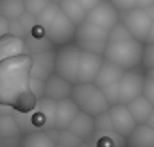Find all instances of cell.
I'll return each mask as SVG.
<instances>
[{
  "mask_svg": "<svg viewBox=\"0 0 154 147\" xmlns=\"http://www.w3.org/2000/svg\"><path fill=\"white\" fill-rule=\"evenodd\" d=\"M31 56L20 54L0 61V104L13 106L20 113H31L36 97L29 90Z\"/></svg>",
  "mask_w": 154,
  "mask_h": 147,
  "instance_id": "cell-1",
  "label": "cell"
},
{
  "mask_svg": "<svg viewBox=\"0 0 154 147\" xmlns=\"http://www.w3.org/2000/svg\"><path fill=\"white\" fill-rule=\"evenodd\" d=\"M142 54H143V43H140L134 38L122 39V41H108V47L102 54L104 61H109L118 68L134 70L142 65Z\"/></svg>",
  "mask_w": 154,
  "mask_h": 147,
  "instance_id": "cell-2",
  "label": "cell"
},
{
  "mask_svg": "<svg viewBox=\"0 0 154 147\" xmlns=\"http://www.w3.org/2000/svg\"><path fill=\"white\" fill-rule=\"evenodd\" d=\"M70 99L75 102L79 111H82L93 118L109 110L108 101L104 99L102 92L95 84H74Z\"/></svg>",
  "mask_w": 154,
  "mask_h": 147,
  "instance_id": "cell-3",
  "label": "cell"
},
{
  "mask_svg": "<svg viewBox=\"0 0 154 147\" xmlns=\"http://www.w3.org/2000/svg\"><path fill=\"white\" fill-rule=\"evenodd\" d=\"M108 34H109L108 31L84 20L81 25L75 27L74 45L81 52H91V54L102 56L106 47H108Z\"/></svg>",
  "mask_w": 154,
  "mask_h": 147,
  "instance_id": "cell-4",
  "label": "cell"
},
{
  "mask_svg": "<svg viewBox=\"0 0 154 147\" xmlns=\"http://www.w3.org/2000/svg\"><path fill=\"white\" fill-rule=\"evenodd\" d=\"M81 50L74 43L63 45L56 50L54 59V74L68 81L70 84H77V67H79Z\"/></svg>",
  "mask_w": 154,
  "mask_h": 147,
  "instance_id": "cell-5",
  "label": "cell"
},
{
  "mask_svg": "<svg viewBox=\"0 0 154 147\" xmlns=\"http://www.w3.org/2000/svg\"><path fill=\"white\" fill-rule=\"evenodd\" d=\"M45 38L50 45L54 47H63L68 43H74V36H75V25L59 11L54 20L43 29Z\"/></svg>",
  "mask_w": 154,
  "mask_h": 147,
  "instance_id": "cell-6",
  "label": "cell"
},
{
  "mask_svg": "<svg viewBox=\"0 0 154 147\" xmlns=\"http://www.w3.org/2000/svg\"><path fill=\"white\" fill-rule=\"evenodd\" d=\"M120 23L129 31V34L134 39H138L140 43H145L152 20L147 16L145 9L134 7V9H129L125 13H120Z\"/></svg>",
  "mask_w": 154,
  "mask_h": 147,
  "instance_id": "cell-7",
  "label": "cell"
},
{
  "mask_svg": "<svg viewBox=\"0 0 154 147\" xmlns=\"http://www.w3.org/2000/svg\"><path fill=\"white\" fill-rule=\"evenodd\" d=\"M143 83H145V74L140 68L125 70L118 81V104L127 106L131 101L140 97L143 90Z\"/></svg>",
  "mask_w": 154,
  "mask_h": 147,
  "instance_id": "cell-8",
  "label": "cell"
},
{
  "mask_svg": "<svg viewBox=\"0 0 154 147\" xmlns=\"http://www.w3.org/2000/svg\"><path fill=\"white\" fill-rule=\"evenodd\" d=\"M86 22H90V23H93V25L109 33L120 22V13L111 5L109 0H100L91 11L86 13Z\"/></svg>",
  "mask_w": 154,
  "mask_h": 147,
  "instance_id": "cell-9",
  "label": "cell"
},
{
  "mask_svg": "<svg viewBox=\"0 0 154 147\" xmlns=\"http://www.w3.org/2000/svg\"><path fill=\"white\" fill-rule=\"evenodd\" d=\"M104 58L91 52H81L77 67V84H93L97 74L102 67Z\"/></svg>",
  "mask_w": 154,
  "mask_h": 147,
  "instance_id": "cell-10",
  "label": "cell"
},
{
  "mask_svg": "<svg viewBox=\"0 0 154 147\" xmlns=\"http://www.w3.org/2000/svg\"><path fill=\"white\" fill-rule=\"evenodd\" d=\"M31 115V124L38 129L50 131L54 129V115H56V102L50 99H39L36 101L34 110L29 113Z\"/></svg>",
  "mask_w": 154,
  "mask_h": 147,
  "instance_id": "cell-11",
  "label": "cell"
},
{
  "mask_svg": "<svg viewBox=\"0 0 154 147\" xmlns=\"http://www.w3.org/2000/svg\"><path fill=\"white\" fill-rule=\"evenodd\" d=\"M54 59L56 52L52 48H45L31 54V77L47 81L54 74Z\"/></svg>",
  "mask_w": 154,
  "mask_h": 147,
  "instance_id": "cell-12",
  "label": "cell"
},
{
  "mask_svg": "<svg viewBox=\"0 0 154 147\" xmlns=\"http://www.w3.org/2000/svg\"><path fill=\"white\" fill-rule=\"evenodd\" d=\"M108 113H109V118H111L113 131H115L118 136H122V138H127L133 133V129L138 126L133 120V117H131V113L127 110V106H124V104L109 106Z\"/></svg>",
  "mask_w": 154,
  "mask_h": 147,
  "instance_id": "cell-13",
  "label": "cell"
},
{
  "mask_svg": "<svg viewBox=\"0 0 154 147\" xmlns=\"http://www.w3.org/2000/svg\"><path fill=\"white\" fill-rule=\"evenodd\" d=\"M72 88H74V84H70V83L65 81L63 77L52 74V75L45 81V92H43V97H45V99H50V101H54V102L63 101V99H70V95H72Z\"/></svg>",
  "mask_w": 154,
  "mask_h": 147,
  "instance_id": "cell-14",
  "label": "cell"
},
{
  "mask_svg": "<svg viewBox=\"0 0 154 147\" xmlns=\"http://www.w3.org/2000/svg\"><path fill=\"white\" fill-rule=\"evenodd\" d=\"M79 108L72 99H63L56 102V115H54V129H68L70 122L75 118Z\"/></svg>",
  "mask_w": 154,
  "mask_h": 147,
  "instance_id": "cell-15",
  "label": "cell"
},
{
  "mask_svg": "<svg viewBox=\"0 0 154 147\" xmlns=\"http://www.w3.org/2000/svg\"><path fill=\"white\" fill-rule=\"evenodd\" d=\"M68 131H72L81 142H90L95 135V122H93V117L79 111L75 115V118L70 122L68 126Z\"/></svg>",
  "mask_w": 154,
  "mask_h": 147,
  "instance_id": "cell-16",
  "label": "cell"
},
{
  "mask_svg": "<svg viewBox=\"0 0 154 147\" xmlns=\"http://www.w3.org/2000/svg\"><path fill=\"white\" fill-rule=\"evenodd\" d=\"M125 147H154V129L147 124H138L125 138Z\"/></svg>",
  "mask_w": 154,
  "mask_h": 147,
  "instance_id": "cell-17",
  "label": "cell"
},
{
  "mask_svg": "<svg viewBox=\"0 0 154 147\" xmlns=\"http://www.w3.org/2000/svg\"><path fill=\"white\" fill-rule=\"evenodd\" d=\"M122 75H124V70H122V68H118L116 65L109 63V61H102V67H100V70L97 74L93 84H95L99 90H102V88H106V86H109V84L118 83Z\"/></svg>",
  "mask_w": 154,
  "mask_h": 147,
  "instance_id": "cell-18",
  "label": "cell"
},
{
  "mask_svg": "<svg viewBox=\"0 0 154 147\" xmlns=\"http://www.w3.org/2000/svg\"><path fill=\"white\" fill-rule=\"evenodd\" d=\"M25 54V41L23 38L13 36V34H5L0 38V61L14 58Z\"/></svg>",
  "mask_w": 154,
  "mask_h": 147,
  "instance_id": "cell-19",
  "label": "cell"
},
{
  "mask_svg": "<svg viewBox=\"0 0 154 147\" xmlns=\"http://www.w3.org/2000/svg\"><path fill=\"white\" fill-rule=\"evenodd\" d=\"M127 110H129L133 120H134L136 124H145L147 118L151 117V113H152L154 108L151 106V102H149L143 95H140V97H136L134 101H131V102L127 104Z\"/></svg>",
  "mask_w": 154,
  "mask_h": 147,
  "instance_id": "cell-20",
  "label": "cell"
},
{
  "mask_svg": "<svg viewBox=\"0 0 154 147\" xmlns=\"http://www.w3.org/2000/svg\"><path fill=\"white\" fill-rule=\"evenodd\" d=\"M57 5H59V11H61L75 27L81 25V23L86 20V11L79 5L77 0H61Z\"/></svg>",
  "mask_w": 154,
  "mask_h": 147,
  "instance_id": "cell-21",
  "label": "cell"
},
{
  "mask_svg": "<svg viewBox=\"0 0 154 147\" xmlns=\"http://www.w3.org/2000/svg\"><path fill=\"white\" fill-rule=\"evenodd\" d=\"M23 13V0H0V16L7 22L18 20Z\"/></svg>",
  "mask_w": 154,
  "mask_h": 147,
  "instance_id": "cell-22",
  "label": "cell"
},
{
  "mask_svg": "<svg viewBox=\"0 0 154 147\" xmlns=\"http://www.w3.org/2000/svg\"><path fill=\"white\" fill-rule=\"evenodd\" d=\"M91 140H95V145L91 147H125V138L118 136L115 131L97 133V135H93Z\"/></svg>",
  "mask_w": 154,
  "mask_h": 147,
  "instance_id": "cell-23",
  "label": "cell"
},
{
  "mask_svg": "<svg viewBox=\"0 0 154 147\" xmlns=\"http://www.w3.org/2000/svg\"><path fill=\"white\" fill-rule=\"evenodd\" d=\"M22 147H56V142L45 133H29L23 136L22 140Z\"/></svg>",
  "mask_w": 154,
  "mask_h": 147,
  "instance_id": "cell-24",
  "label": "cell"
},
{
  "mask_svg": "<svg viewBox=\"0 0 154 147\" xmlns=\"http://www.w3.org/2000/svg\"><path fill=\"white\" fill-rule=\"evenodd\" d=\"M20 135V124L11 115H0V138H13Z\"/></svg>",
  "mask_w": 154,
  "mask_h": 147,
  "instance_id": "cell-25",
  "label": "cell"
},
{
  "mask_svg": "<svg viewBox=\"0 0 154 147\" xmlns=\"http://www.w3.org/2000/svg\"><path fill=\"white\" fill-rule=\"evenodd\" d=\"M57 13H59V5H56V4H48V5L39 13L38 16L34 18V20H36V25L43 31V29H45V27L54 20V16H56Z\"/></svg>",
  "mask_w": 154,
  "mask_h": 147,
  "instance_id": "cell-26",
  "label": "cell"
},
{
  "mask_svg": "<svg viewBox=\"0 0 154 147\" xmlns=\"http://www.w3.org/2000/svg\"><path fill=\"white\" fill-rule=\"evenodd\" d=\"M48 4H50L48 0H23V11H25V14L36 18Z\"/></svg>",
  "mask_w": 154,
  "mask_h": 147,
  "instance_id": "cell-27",
  "label": "cell"
},
{
  "mask_svg": "<svg viewBox=\"0 0 154 147\" xmlns=\"http://www.w3.org/2000/svg\"><path fill=\"white\" fill-rule=\"evenodd\" d=\"M93 122H95V133H109V131H113L111 118H109V113L108 111L97 115L93 118Z\"/></svg>",
  "mask_w": 154,
  "mask_h": 147,
  "instance_id": "cell-28",
  "label": "cell"
},
{
  "mask_svg": "<svg viewBox=\"0 0 154 147\" xmlns=\"http://www.w3.org/2000/svg\"><path fill=\"white\" fill-rule=\"evenodd\" d=\"M145 72L154 70V43H143V54H142V65Z\"/></svg>",
  "mask_w": 154,
  "mask_h": 147,
  "instance_id": "cell-29",
  "label": "cell"
},
{
  "mask_svg": "<svg viewBox=\"0 0 154 147\" xmlns=\"http://www.w3.org/2000/svg\"><path fill=\"white\" fill-rule=\"evenodd\" d=\"M100 92H102V95H104V99L108 101V104H109V106L118 104V83L109 84V86H106V88H102Z\"/></svg>",
  "mask_w": 154,
  "mask_h": 147,
  "instance_id": "cell-30",
  "label": "cell"
},
{
  "mask_svg": "<svg viewBox=\"0 0 154 147\" xmlns=\"http://www.w3.org/2000/svg\"><path fill=\"white\" fill-rule=\"evenodd\" d=\"M29 90H31V93L36 97V101L43 99V92H45V81L36 79V77H29Z\"/></svg>",
  "mask_w": 154,
  "mask_h": 147,
  "instance_id": "cell-31",
  "label": "cell"
},
{
  "mask_svg": "<svg viewBox=\"0 0 154 147\" xmlns=\"http://www.w3.org/2000/svg\"><path fill=\"white\" fill-rule=\"evenodd\" d=\"M109 2L118 13H125V11L136 7V0H109Z\"/></svg>",
  "mask_w": 154,
  "mask_h": 147,
  "instance_id": "cell-32",
  "label": "cell"
},
{
  "mask_svg": "<svg viewBox=\"0 0 154 147\" xmlns=\"http://www.w3.org/2000/svg\"><path fill=\"white\" fill-rule=\"evenodd\" d=\"M142 95L151 102V106L154 108V81L145 77V83H143V90H142Z\"/></svg>",
  "mask_w": 154,
  "mask_h": 147,
  "instance_id": "cell-33",
  "label": "cell"
},
{
  "mask_svg": "<svg viewBox=\"0 0 154 147\" xmlns=\"http://www.w3.org/2000/svg\"><path fill=\"white\" fill-rule=\"evenodd\" d=\"M77 2H79V5H81V7H82L86 13H88V11H91V9L97 5L100 0H77Z\"/></svg>",
  "mask_w": 154,
  "mask_h": 147,
  "instance_id": "cell-34",
  "label": "cell"
},
{
  "mask_svg": "<svg viewBox=\"0 0 154 147\" xmlns=\"http://www.w3.org/2000/svg\"><path fill=\"white\" fill-rule=\"evenodd\" d=\"M5 34H9V22L4 16H0V38Z\"/></svg>",
  "mask_w": 154,
  "mask_h": 147,
  "instance_id": "cell-35",
  "label": "cell"
},
{
  "mask_svg": "<svg viewBox=\"0 0 154 147\" xmlns=\"http://www.w3.org/2000/svg\"><path fill=\"white\" fill-rule=\"evenodd\" d=\"M151 5H154V0H136V7H140V9H145Z\"/></svg>",
  "mask_w": 154,
  "mask_h": 147,
  "instance_id": "cell-36",
  "label": "cell"
},
{
  "mask_svg": "<svg viewBox=\"0 0 154 147\" xmlns=\"http://www.w3.org/2000/svg\"><path fill=\"white\" fill-rule=\"evenodd\" d=\"M145 43H154V22L151 23V29H149V34H147Z\"/></svg>",
  "mask_w": 154,
  "mask_h": 147,
  "instance_id": "cell-37",
  "label": "cell"
},
{
  "mask_svg": "<svg viewBox=\"0 0 154 147\" xmlns=\"http://www.w3.org/2000/svg\"><path fill=\"white\" fill-rule=\"evenodd\" d=\"M145 13H147V16H149V18L154 22V5H151V7H145Z\"/></svg>",
  "mask_w": 154,
  "mask_h": 147,
  "instance_id": "cell-38",
  "label": "cell"
},
{
  "mask_svg": "<svg viewBox=\"0 0 154 147\" xmlns=\"http://www.w3.org/2000/svg\"><path fill=\"white\" fill-rule=\"evenodd\" d=\"M145 124H147L149 127H152V129H154V110H152V113H151V117L147 118V122H145Z\"/></svg>",
  "mask_w": 154,
  "mask_h": 147,
  "instance_id": "cell-39",
  "label": "cell"
},
{
  "mask_svg": "<svg viewBox=\"0 0 154 147\" xmlns=\"http://www.w3.org/2000/svg\"><path fill=\"white\" fill-rule=\"evenodd\" d=\"M145 77H149V79H152L154 81V70H149V72L145 74Z\"/></svg>",
  "mask_w": 154,
  "mask_h": 147,
  "instance_id": "cell-40",
  "label": "cell"
},
{
  "mask_svg": "<svg viewBox=\"0 0 154 147\" xmlns=\"http://www.w3.org/2000/svg\"><path fill=\"white\" fill-rule=\"evenodd\" d=\"M77 147H91V144L90 142H82V144H79Z\"/></svg>",
  "mask_w": 154,
  "mask_h": 147,
  "instance_id": "cell-41",
  "label": "cell"
},
{
  "mask_svg": "<svg viewBox=\"0 0 154 147\" xmlns=\"http://www.w3.org/2000/svg\"><path fill=\"white\" fill-rule=\"evenodd\" d=\"M48 2H50V4H56V5H57V4H59L61 0H48Z\"/></svg>",
  "mask_w": 154,
  "mask_h": 147,
  "instance_id": "cell-42",
  "label": "cell"
},
{
  "mask_svg": "<svg viewBox=\"0 0 154 147\" xmlns=\"http://www.w3.org/2000/svg\"><path fill=\"white\" fill-rule=\"evenodd\" d=\"M56 147H61V145H56Z\"/></svg>",
  "mask_w": 154,
  "mask_h": 147,
  "instance_id": "cell-43",
  "label": "cell"
}]
</instances>
